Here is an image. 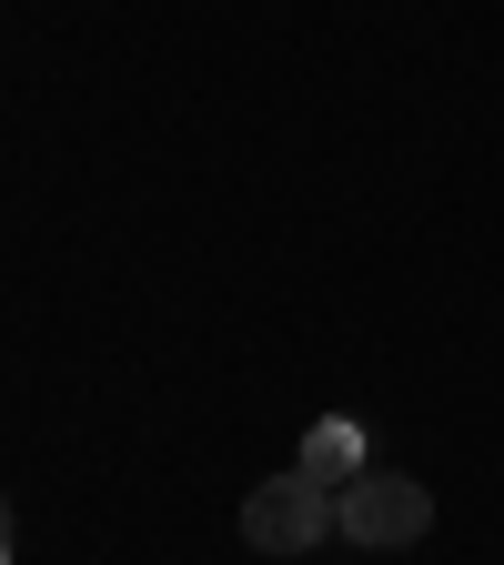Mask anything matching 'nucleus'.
<instances>
[{
    "label": "nucleus",
    "mask_w": 504,
    "mask_h": 565,
    "mask_svg": "<svg viewBox=\"0 0 504 565\" xmlns=\"http://www.w3.org/2000/svg\"><path fill=\"white\" fill-rule=\"evenodd\" d=\"M323 535H333V484L272 475V484L243 494V545H262V555H313Z\"/></svg>",
    "instance_id": "obj_2"
},
{
    "label": "nucleus",
    "mask_w": 504,
    "mask_h": 565,
    "mask_svg": "<svg viewBox=\"0 0 504 565\" xmlns=\"http://www.w3.org/2000/svg\"><path fill=\"white\" fill-rule=\"evenodd\" d=\"M0 565H11V494H0Z\"/></svg>",
    "instance_id": "obj_4"
},
{
    "label": "nucleus",
    "mask_w": 504,
    "mask_h": 565,
    "mask_svg": "<svg viewBox=\"0 0 504 565\" xmlns=\"http://www.w3.org/2000/svg\"><path fill=\"white\" fill-rule=\"evenodd\" d=\"M293 475H313V484H353V475H374V455H364V424H343V414H323L313 435H303V455H293Z\"/></svg>",
    "instance_id": "obj_3"
},
{
    "label": "nucleus",
    "mask_w": 504,
    "mask_h": 565,
    "mask_svg": "<svg viewBox=\"0 0 504 565\" xmlns=\"http://www.w3.org/2000/svg\"><path fill=\"white\" fill-rule=\"evenodd\" d=\"M423 525H435V494H423L414 475H394V465L353 475V484L333 494V535L364 545V555H384V545H423Z\"/></svg>",
    "instance_id": "obj_1"
}]
</instances>
